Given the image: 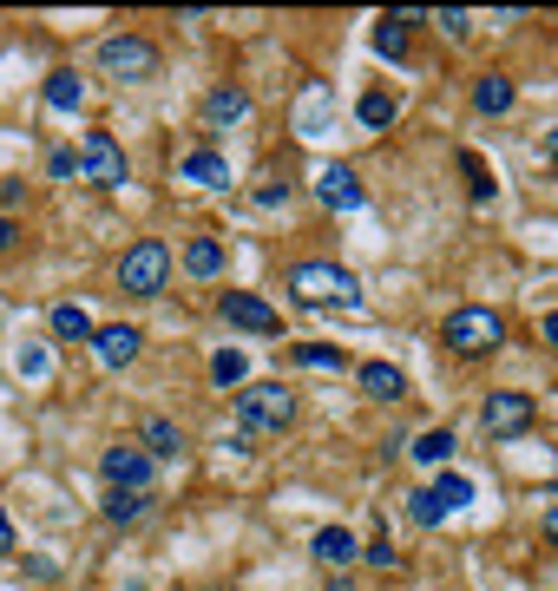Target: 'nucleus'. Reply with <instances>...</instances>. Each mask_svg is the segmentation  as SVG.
I'll return each instance as SVG.
<instances>
[{
	"instance_id": "32",
	"label": "nucleus",
	"mask_w": 558,
	"mask_h": 591,
	"mask_svg": "<svg viewBox=\"0 0 558 591\" xmlns=\"http://www.w3.org/2000/svg\"><path fill=\"white\" fill-rule=\"evenodd\" d=\"M47 171H53V178H72V171H79V158H72V151H53V158H47Z\"/></svg>"
},
{
	"instance_id": "1",
	"label": "nucleus",
	"mask_w": 558,
	"mask_h": 591,
	"mask_svg": "<svg viewBox=\"0 0 558 591\" xmlns=\"http://www.w3.org/2000/svg\"><path fill=\"white\" fill-rule=\"evenodd\" d=\"M289 421H296V394L282 381H250L237 394V447L263 441V434H282Z\"/></svg>"
},
{
	"instance_id": "33",
	"label": "nucleus",
	"mask_w": 558,
	"mask_h": 591,
	"mask_svg": "<svg viewBox=\"0 0 558 591\" xmlns=\"http://www.w3.org/2000/svg\"><path fill=\"white\" fill-rule=\"evenodd\" d=\"M13 243H20V223H13L7 211H0V250H13Z\"/></svg>"
},
{
	"instance_id": "25",
	"label": "nucleus",
	"mask_w": 558,
	"mask_h": 591,
	"mask_svg": "<svg viewBox=\"0 0 558 591\" xmlns=\"http://www.w3.org/2000/svg\"><path fill=\"white\" fill-rule=\"evenodd\" d=\"M447 513H454V507L440 500V487H420V493H408V519H415V525H440Z\"/></svg>"
},
{
	"instance_id": "27",
	"label": "nucleus",
	"mask_w": 558,
	"mask_h": 591,
	"mask_svg": "<svg viewBox=\"0 0 558 591\" xmlns=\"http://www.w3.org/2000/svg\"><path fill=\"white\" fill-rule=\"evenodd\" d=\"M243 374H250V355H243V349H217V355H210V381H217V388H237Z\"/></svg>"
},
{
	"instance_id": "28",
	"label": "nucleus",
	"mask_w": 558,
	"mask_h": 591,
	"mask_svg": "<svg viewBox=\"0 0 558 591\" xmlns=\"http://www.w3.org/2000/svg\"><path fill=\"white\" fill-rule=\"evenodd\" d=\"M460 171H467V191H474V204H492V191H499V184H492V171L474 158V151H460Z\"/></svg>"
},
{
	"instance_id": "15",
	"label": "nucleus",
	"mask_w": 558,
	"mask_h": 591,
	"mask_svg": "<svg viewBox=\"0 0 558 591\" xmlns=\"http://www.w3.org/2000/svg\"><path fill=\"white\" fill-rule=\"evenodd\" d=\"M512 99H519V86H512L506 73H480L474 79V112L499 119V112H512Z\"/></svg>"
},
{
	"instance_id": "8",
	"label": "nucleus",
	"mask_w": 558,
	"mask_h": 591,
	"mask_svg": "<svg viewBox=\"0 0 558 591\" xmlns=\"http://www.w3.org/2000/svg\"><path fill=\"white\" fill-rule=\"evenodd\" d=\"M532 421H539V408H532V394H519V388H492L487 408H480L487 441H512V434H526Z\"/></svg>"
},
{
	"instance_id": "5",
	"label": "nucleus",
	"mask_w": 558,
	"mask_h": 591,
	"mask_svg": "<svg viewBox=\"0 0 558 591\" xmlns=\"http://www.w3.org/2000/svg\"><path fill=\"white\" fill-rule=\"evenodd\" d=\"M440 342L454 349V355H487L506 342V322L492 315V309H454L447 322H440Z\"/></svg>"
},
{
	"instance_id": "18",
	"label": "nucleus",
	"mask_w": 558,
	"mask_h": 591,
	"mask_svg": "<svg viewBox=\"0 0 558 591\" xmlns=\"http://www.w3.org/2000/svg\"><path fill=\"white\" fill-rule=\"evenodd\" d=\"M47 329H53V342H92V315L79 309V302H53V315H47Z\"/></svg>"
},
{
	"instance_id": "20",
	"label": "nucleus",
	"mask_w": 558,
	"mask_h": 591,
	"mask_svg": "<svg viewBox=\"0 0 558 591\" xmlns=\"http://www.w3.org/2000/svg\"><path fill=\"white\" fill-rule=\"evenodd\" d=\"M40 99H47L53 112H79L86 86H79V73H72V67H53V73H47V86H40Z\"/></svg>"
},
{
	"instance_id": "17",
	"label": "nucleus",
	"mask_w": 558,
	"mask_h": 591,
	"mask_svg": "<svg viewBox=\"0 0 558 591\" xmlns=\"http://www.w3.org/2000/svg\"><path fill=\"white\" fill-rule=\"evenodd\" d=\"M243 112H250V92H243V86H210L205 92V119L210 126H237Z\"/></svg>"
},
{
	"instance_id": "14",
	"label": "nucleus",
	"mask_w": 558,
	"mask_h": 591,
	"mask_svg": "<svg viewBox=\"0 0 558 591\" xmlns=\"http://www.w3.org/2000/svg\"><path fill=\"white\" fill-rule=\"evenodd\" d=\"M139 447L151 453V460H178V453H185V428L165 421V414H145L139 421Z\"/></svg>"
},
{
	"instance_id": "3",
	"label": "nucleus",
	"mask_w": 558,
	"mask_h": 591,
	"mask_svg": "<svg viewBox=\"0 0 558 591\" xmlns=\"http://www.w3.org/2000/svg\"><path fill=\"white\" fill-rule=\"evenodd\" d=\"M289 296L302 302V309H329V302H355V270L342 263H296L289 270Z\"/></svg>"
},
{
	"instance_id": "34",
	"label": "nucleus",
	"mask_w": 558,
	"mask_h": 591,
	"mask_svg": "<svg viewBox=\"0 0 558 591\" xmlns=\"http://www.w3.org/2000/svg\"><path fill=\"white\" fill-rule=\"evenodd\" d=\"M539 335H546V349H552V355H558V309H552V315H546V322H539Z\"/></svg>"
},
{
	"instance_id": "22",
	"label": "nucleus",
	"mask_w": 558,
	"mask_h": 591,
	"mask_svg": "<svg viewBox=\"0 0 558 591\" xmlns=\"http://www.w3.org/2000/svg\"><path fill=\"white\" fill-rule=\"evenodd\" d=\"M158 513V493H106V519L112 525H139Z\"/></svg>"
},
{
	"instance_id": "36",
	"label": "nucleus",
	"mask_w": 558,
	"mask_h": 591,
	"mask_svg": "<svg viewBox=\"0 0 558 591\" xmlns=\"http://www.w3.org/2000/svg\"><path fill=\"white\" fill-rule=\"evenodd\" d=\"M539 158H546V164H558V132H546V146H539Z\"/></svg>"
},
{
	"instance_id": "19",
	"label": "nucleus",
	"mask_w": 558,
	"mask_h": 591,
	"mask_svg": "<svg viewBox=\"0 0 558 591\" xmlns=\"http://www.w3.org/2000/svg\"><path fill=\"white\" fill-rule=\"evenodd\" d=\"M223 263H230V257H223V243H217V237H191V243H185V270H191L198 283L223 277Z\"/></svg>"
},
{
	"instance_id": "31",
	"label": "nucleus",
	"mask_w": 558,
	"mask_h": 591,
	"mask_svg": "<svg viewBox=\"0 0 558 591\" xmlns=\"http://www.w3.org/2000/svg\"><path fill=\"white\" fill-rule=\"evenodd\" d=\"M257 204H263V211H277V204H289V184H257Z\"/></svg>"
},
{
	"instance_id": "26",
	"label": "nucleus",
	"mask_w": 558,
	"mask_h": 591,
	"mask_svg": "<svg viewBox=\"0 0 558 591\" xmlns=\"http://www.w3.org/2000/svg\"><path fill=\"white\" fill-rule=\"evenodd\" d=\"M355 112H361V126H368V132H381V126H395V119H401V106H395L388 92H361V106H355Z\"/></svg>"
},
{
	"instance_id": "21",
	"label": "nucleus",
	"mask_w": 558,
	"mask_h": 591,
	"mask_svg": "<svg viewBox=\"0 0 558 591\" xmlns=\"http://www.w3.org/2000/svg\"><path fill=\"white\" fill-rule=\"evenodd\" d=\"M361 394H375V401H401V394H408V374L388 369V362H361Z\"/></svg>"
},
{
	"instance_id": "2",
	"label": "nucleus",
	"mask_w": 558,
	"mask_h": 591,
	"mask_svg": "<svg viewBox=\"0 0 558 591\" xmlns=\"http://www.w3.org/2000/svg\"><path fill=\"white\" fill-rule=\"evenodd\" d=\"M171 283V243H158V237H139L126 257H119V290L151 302V296H165Z\"/></svg>"
},
{
	"instance_id": "7",
	"label": "nucleus",
	"mask_w": 558,
	"mask_h": 591,
	"mask_svg": "<svg viewBox=\"0 0 558 591\" xmlns=\"http://www.w3.org/2000/svg\"><path fill=\"white\" fill-rule=\"evenodd\" d=\"M99 473H106V487H112V493H151L158 460H151L139 441H119V447H106V453H99Z\"/></svg>"
},
{
	"instance_id": "4",
	"label": "nucleus",
	"mask_w": 558,
	"mask_h": 591,
	"mask_svg": "<svg viewBox=\"0 0 558 591\" xmlns=\"http://www.w3.org/2000/svg\"><path fill=\"white\" fill-rule=\"evenodd\" d=\"M99 67L112 79H126V86H145V79H158V47L145 33H106L99 40Z\"/></svg>"
},
{
	"instance_id": "29",
	"label": "nucleus",
	"mask_w": 558,
	"mask_h": 591,
	"mask_svg": "<svg viewBox=\"0 0 558 591\" xmlns=\"http://www.w3.org/2000/svg\"><path fill=\"white\" fill-rule=\"evenodd\" d=\"M361 559H368L375 572H395V565H401V552H395V539H388V532H375V539L361 545Z\"/></svg>"
},
{
	"instance_id": "24",
	"label": "nucleus",
	"mask_w": 558,
	"mask_h": 591,
	"mask_svg": "<svg viewBox=\"0 0 558 591\" xmlns=\"http://www.w3.org/2000/svg\"><path fill=\"white\" fill-rule=\"evenodd\" d=\"M408 453H415L420 467H440V460L454 453V428H427V434H415V447H408Z\"/></svg>"
},
{
	"instance_id": "11",
	"label": "nucleus",
	"mask_w": 558,
	"mask_h": 591,
	"mask_svg": "<svg viewBox=\"0 0 558 591\" xmlns=\"http://www.w3.org/2000/svg\"><path fill=\"white\" fill-rule=\"evenodd\" d=\"M316 198H322L329 211H361V204H368V191H361V178H355L349 164H322V171H316Z\"/></svg>"
},
{
	"instance_id": "12",
	"label": "nucleus",
	"mask_w": 558,
	"mask_h": 591,
	"mask_svg": "<svg viewBox=\"0 0 558 591\" xmlns=\"http://www.w3.org/2000/svg\"><path fill=\"white\" fill-rule=\"evenodd\" d=\"M309 552H316V565H329V572H349L355 559H361V545H355L349 525H322V532L309 539Z\"/></svg>"
},
{
	"instance_id": "23",
	"label": "nucleus",
	"mask_w": 558,
	"mask_h": 591,
	"mask_svg": "<svg viewBox=\"0 0 558 591\" xmlns=\"http://www.w3.org/2000/svg\"><path fill=\"white\" fill-rule=\"evenodd\" d=\"M289 355H296L302 369H322V374H336V369H342V362H349V355H342L336 342H296Z\"/></svg>"
},
{
	"instance_id": "6",
	"label": "nucleus",
	"mask_w": 558,
	"mask_h": 591,
	"mask_svg": "<svg viewBox=\"0 0 558 591\" xmlns=\"http://www.w3.org/2000/svg\"><path fill=\"white\" fill-rule=\"evenodd\" d=\"M79 178L92 184V191H126L132 184V164H126V151L112 132H92L86 146H79Z\"/></svg>"
},
{
	"instance_id": "30",
	"label": "nucleus",
	"mask_w": 558,
	"mask_h": 591,
	"mask_svg": "<svg viewBox=\"0 0 558 591\" xmlns=\"http://www.w3.org/2000/svg\"><path fill=\"white\" fill-rule=\"evenodd\" d=\"M434 27H440L447 40H467V33H474V13H460V7H440V13H434Z\"/></svg>"
},
{
	"instance_id": "16",
	"label": "nucleus",
	"mask_w": 558,
	"mask_h": 591,
	"mask_svg": "<svg viewBox=\"0 0 558 591\" xmlns=\"http://www.w3.org/2000/svg\"><path fill=\"white\" fill-rule=\"evenodd\" d=\"M420 13H381L375 20V53L381 60H408V27H415Z\"/></svg>"
},
{
	"instance_id": "37",
	"label": "nucleus",
	"mask_w": 558,
	"mask_h": 591,
	"mask_svg": "<svg viewBox=\"0 0 558 591\" xmlns=\"http://www.w3.org/2000/svg\"><path fill=\"white\" fill-rule=\"evenodd\" d=\"M546 545H558V507L546 513Z\"/></svg>"
},
{
	"instance_id": "9",
	"label": "nucleus",
	"mask_w": 558,
	"mask_h": 591,
	"mask_svg": "<svg viewBox=\"0 0 558 591\" xmlns=\"http://www.w3.org/2000/svg\"><path fill=\"white\" fill-rule=\"evenodd\" d=\"M217 315H223L230 329H250V335H277L282 329V315L263 302V296H250V290H223L217 296Z\"/></svg>"
},
{
	"instance_id": "10",
	"label": "nucleus",
	"mask_w": 558,
	"mask_h": 591,
	"mask_svg": "<svg viewBox=\"0 0 558 591\" xmlns=\"http://www.w3.org/2000/svg\"><path fill=\"white\" fill-rule=\"evenodd\" d=\"M145 349V335L132 322H106V329H92V362L99 369H132Z\"/></svg>"
},
{
	"instance_id": "13",
	"label": "nucleus",
	"mask_w": 558,
	"mask_h": 591,
	"mask_svg": "<svg viewBox=\"0 0 558 591\" xmlns=\"http://www.w3.org/2000/svg\"><path fill=\"white\" fill-rule=\"evenodd\" d=\"M178 178H185V184H205V191H223V184H230V158H217L210 146H198V151L178 158Z\"/></svg>"
},
{
	"instance_id": "35",
	"label": "nucleus",
	"mask_w": 558,
	"mask_h": 591,
	"mask_svg": "<svg viewBox=\"0 0 558 591\" xmlns=\"http://www.w3.org/2000/svg\"><path fill=\"white\" fill-rule=\"evenodd\" d=\"M7 552H13V519L0 513V559H7Z\"/></svg>"
}]
</instances>
